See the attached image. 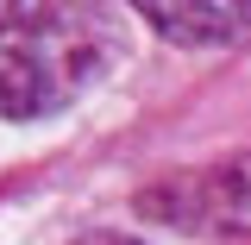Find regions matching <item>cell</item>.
Instances as JSON below:
<instances>
[{
  "mask_svg": "<svg viewBox=\"0 0 251 245\" xmlns=\"http://www.w3.org/2000/svg\"><path fill=\"white\" fill-rule=\"evenodd\" d=\"M113 26L100 6H0V120H50L100 82Z\"/></svg>",
  "mask_w": 251,
  "mask_h": 245,
  "instance_id": "cell-1",
  "label": "cell"
},
{
  "mask_svg": "<svg viewBox=\"0 0 251 245\" xmlns=\"http://www.w3.org/2000/svg\"><path fill=\"white\" fill-rule=\"evenodd\" d=\"M151 208H170L176 226H201V233L251 245V151L226 157L214 170H195V176H182L176 189H157Z\"/></svg>",
  "mask_w": 251,
  "mask_h": 245,
  "instance_id": "cell-2",
  "label": "cell"
},
{
  "mask_svg": "<svg viewBox=\"0 0 251 245\" xmlns=\"http://www.w3.org/2000/svg\"><path fill=\"white\" fill-rule=\"evenodd\" d=\"M138 19H151V31L176 38V44H239V38H251V6H239V0H220V6L145 0Z\"/></svg>",
  "mask_w": 251,
  "mask_h": 245,
  "instance_id": "cell-3",
  "label": "cell"
},
{
  "mask_svg": "<svg viewBox=\"0 0 251 245\" xmlns=\"http://www.w3.org/2000/svg\"><path fill=\"white\" fill-rule=\"evenodd\" d=\"M82 245H145V239H126V233H94V239H82Z\"/></svg>",
  "mask_w": 251,
  "mask_h": 245,
  "instance_id": "cell-4",
  "label": "cell"
}]
</instances>
